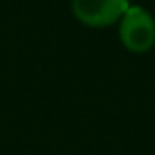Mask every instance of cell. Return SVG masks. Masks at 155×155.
<instances>
[{
  "label": "cell",
  "mask_w": 155,
  "mask_h": 155,
  "mask_svg": "<svg viewBox=\"0 0 155 155\" xmlns=\"http://www.w3.org/2000/svg\"><path fill=\"white\" fill-rule=\"evenodd\" d=\"M128 2H130V0H128Z\"/></svg>",
  "instance_id": "3"
},
{
  "label": "cell",
  "mask_w": 155,
  "mask_h": 155,
  "mask_svg": "<svg viewBox=\"0 0 155 155\" xmlns=\"http://www.w3.org/2000/svg\"><path fill=\"white\" fill-rule=\"evenodd\" d=\"M130 8L128 0H71L75 18L87 28H106L120 22Z\"/></svg>",
  "instance_id": "2"
},
{
  "label": "cell",
  "mask_w": 155,
  "mask_h": 155,
  "mask_svg": "<svg viewBox=\"0 0 155 155\" xmlns=\"http://www.w3.org/2000/svg\"><path fill=\"white\" fill-rule=\"evenodd\" d=\"M122 45L132 53H147L155 45V20L145 8L130 6L118 28Z\"/></svg>",
  "instance_id": "1"
}]
</instances>
